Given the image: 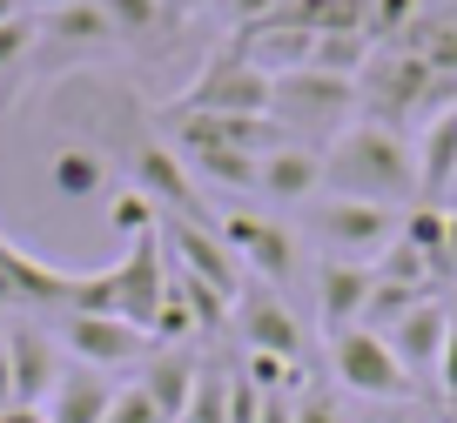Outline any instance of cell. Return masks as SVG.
I'll return each mask as SVG.
<instances>
[{
	"label": "cell",
	"mask_w": 457,
	"mask_h": 423,
	"mask_svg": "<svg viewBox=\"0 0 457 423\" xmlns=\"http://www.w3.org/2000/svg\"><path fill=\"white\" fill-rule=\"evenodd\" d=\"M169 135L175 148H236V155H270V148H283V128H276V114H182L169 108Z\"/></svg>",
	"instance_id": "cell-10"
},
{
	"label": "cell",
	"mask_w": 457,
	"mask_h": 423,
	"mask_svg": "<svg viewBox=\"0 0 457 423\" xmlns=\"http://www.w3.org/2000/svg\"><path fill=\"white\" fill-rule=\"evenodd\" d=\"M329 383L350 390V396H370V403H417V377L397 363V350L363 323L329 336Z\"/></svg>",
	"instance_id": "cell-3"
},
{
	"label": "cell",
	"mask_w": 457,
	"mask_h": 423,
	"mask_svg": "<svg viewBox=\"0 0 457 423\" xmlns=\"http://www.w3.org/2000/svg\"><path fill=\"white\" fill-rule=\"evenodd\" d=\"M101 423H169V417H162V410L148 403V390H142V383H121V390H114V403H108V417H101Z\"/></svg>",
	"instance_id": "cell-30"
},
{
	"label": "cell",
	"mask_w": 457,
	"mask_h": 423,
	"mask_svg": "<svg viewBox=\"0 0 457 423\" xmlns=\"http://www.w3.org/2000/svg\"><path fill=\"white\" fill-rule=\"evenodd\" d=\"M202 369H209V363H202V356H188V350H155L135 383L148 390V403H155L169 423H182L188 403H195V390H202Z\"/></svg>",
	"instance_id": "cell-19"
},
{
	"label": "cell",
	"mask_w": 457,
	"mask_h": 423,
	"mask_svg": "<svg viewBox=\"0 0 457 423\" xmlns=\"http://www.w3.org/2000/svg\"><path fill=\"white\" fill-rule=\"evenodd\" d=\"M397 47H411L430 74H457V14H424Z\"/></svg>",
	"instance_id": "cell-23"
},
{
	"label": "cell",
	"mask_w": 457,
	"mask_h": 423,
	"mask_svg": "<svg viewBox=\"0 0 457 423\" xmlns=\"http://www.w3.org/2000/svg\"><path fill=\"white\" fill-rule=\"evenodd\" d=\"M101 14L114 21V41H148V34L169 28V7H162V0H101Z\"/></svg>",
	"instance_id": "cell-26"
},
{
	"label": "cell",
	"mask_w": 457,
	"mask_h": 423,
	"mask_svg": "<svg viewBox=\"0 0 457 423\" xmlns=\"http://www.w3.org/2000/svg\"><path fill=\"white\" fill-rule=\"evenodd\" d=\"M444 323H451V296H424L411 316H397V323L384 329V343L397 350V363L417 377V390L424 383H437V350H444Z\"/></svg>",
	"instance_id": "cell-15"
},
{
	"label": "cell",
	"mask_w": 457,
	"mask_h": 423,
	"mask_svg": "<svg viewBox=\"0 0 457 423\" xmlns=\"http://www.w3.org/2000/svg\"><path fill=\"white\" fill-rule=\"evenodd\" d=\"M47 41L68 47H114V21L101 14V0H74V7H54V14H34Z\"/></svg>",
	"instance_id": "cell-22"
},
{
	"label": "cell",
	"mask_w": 457,
	"mask_h": 423,
	"mask_svg": "<svg viewBox=\"0 0 457 423\" xmlns=\"http://www.w3.org/2000/svg\"><path fill=\"white\" fill-rule=\"evenodd\" d=\"M47 188H54L61 202H95V195H108V162H101L95 148H61V155L47 162Z\"/></svg>",
	"instance_id": "cell-21"
},
{
	"label": "cell",
	"mask_w": 457,
	"mask_h": 423,
	"mask_svg": "<svg viewBox=\"0 0 457 423\" xmlns=\"http://www.w3.org/2000/svg\"><path fill=\"white\" fill-rule=\"evenodd\" d=\"M182 423H228V369H202V390Z\"/></svg>",
	"instance_id": "cell-29"
},
{
	"label": "cell",
	"mask_w": 457,
	"mask_h": 423,
	"mask_svg": "<svg viewBox=\"0 0 457 423\" xmlns=\"http://www.w3.org/2000/svg\"><path fill=\"white\" fill-rule=\"evenodd\" d=\"M222 14L236 21V28H256V21L283 14V0H222Z\"/></svg>",
	"instance_id": "cell-34"
},
{
	"label": "cell",
	"mask_w": 457,
	"mask_h": 423,
	"mask_svg": "<svg viewBox=\"0 0 457 423\" xmlns=\"http://www.w3.org/2000/svg\"><path fill=\"white\" fill-rule=\"evenodd\" d=\"M377 423H430V417H424V410H417V403H397V410H390V417H377Z\"/></svg>",
	"instance_id": "cell-38"
},
{
	"label": "cell",
	"mask_w": 457,
	"mask_h": 423,
	"mask_svg": "<svg viewBox=\"0 0 457 423\" xmlns=\"http://www.w3.org/2000/svg\"><path fill=\"white\" fill-rule=\"evenodd\" d=\"M444 282H457V202H451V222H444Z\"/></svg>",
	"instance_id": "cell-36"
},
{
	"label": "cell",
	"mask_w": 457,
	"mask_h": 423,
	"mask_svg": "<svg viewBox=\"0 0 457 423\" xmlns=\"http://www.w3.org/2000/svg\"><path fill=\"white\" fill-rule=\"evenodd\" d=\"M437 423H457V417H437Z\"/></svg>",
	"instance_id": "cell-43"
},
{
	"label": "cell",
	"mask_w": 457,
	"mask_h": 423,
	"mask_svg": "<svg viewBox=\"0 0 457 423\" xmlns=\"http://www.w3.org/2000/svg\"><path fill=\"white\" fill-rule=\"evenodd\" d=\"M54 343L68 363H87L101 369V377H114V369H142L148 356H155V336L135 323H121V316H54Z\"/></svg>",
	"instance_id": "cell-6"
},
{
	"label": "cell",
	"mask_w": 457,
	"mask_h": 423,
	"mask_svg": "<svg viewBox=\"0 0 457 423\" xmlns=\"http://www.w3.org/2000/svg\"><path fill=\"white\" fill-rule=\"evenodd\" d=\"M270 101H276V81L262 68H249L243 54H215L209 68L182 87L175 108L182 114H270Z\"/></svg>",
	"instance_id": "cell-7"
},
{
	"label": "cell",
	"mask_w": 457,
	"mask_h": 423,
	"mask_svg": "<svg viewBox=\"0 0 457 423\" xmlns=\"http://www.w3.org/2000/svg\"><path fill=\"white\" fill-rule=\"evenodd\" d=\"M114 390H121L114 377H101V369H87V363H68V369H61V383L47 390L41 417L47 423H101V417H108V403H114Z\"/></svg>",
	"instance_id": "cell-20"
},
{
	"label": "cell",
	"mask_w": 457,
	"mask_h": 423,
	"mask_svg": "<svg viewBox=\"0 0 457 423\" xmlns=\"http://www.w3.org/2000/svg\"><path fill=\"white\" fill-rule=\"evenodd\" d=\"M7 403H21V396H14V356H7V316H0V410Z\"/></svg>",
	"instance_id": "cell-35"
},
{
	"label": "cell",
	"mask_w": 457,
	"mask_h": 423,
	"mask_svg": "<svg viewBox=\"0 0 457 423\" xmlns=\"http://www.w3.org/2000/svg\"><path fill=\"white\" fill-rule=\"evenodd\" d=\"M357 108H363L357 81H343V74H323V68L283 74V81H276V101H270L276 128H283L289 141H303V148H316V141L329 148L343 128L357 121Z\"/></svg>",
	"instance_id": "cell-2"
},
{
	"label": "cell",
	"mask_w": 457,
	"mask_h": 423,
	"mask_svg": "<svg viewBox=\"0 0 457 423\" xmlns=\"http://www.w3.org/2000/svg\"><path fill=\"white\" fill-rule=\"evenodd\" d=\"M188 175H209V182L222 188H243V195H256V162L262 155H236V148H188Z\"/></svg>",
	"instance_id": "cell-24"
},
{
	"label": "cell",
	"mask_w": 457,
	"mask_h": 423,
	"mask_svg": "<svg viewBox=\"0 0 457 423\" xmlns=\"http://www.w3.org/2000/svg\"><path fill=\"white\" fill-rule=\"evenodd\" d=\"M323 195L411 209L417 202V148L403 141V128L357 114V121L323 148Z\"/></svg>",
	"instance_id": "cell-1"
},
{
	"label": "cell",
	"mask_w": 457,
	"mask_h": 423,
	"mask_svg": "<svg viewBox=\"0 0 457 423\" xmlns=\"http://www.w3.org/2000/svg\"><path fill=\"white\" fill-rule=\"evenodd\" d=\"M437 390H444V396H457V310H451V323H444V350H437Z\"/></svg>",
	"instance_id": "cell-33"
},
{
	"label": "cell",
	"mask_w": 457,
	"mask_h": 423,
	"mask_svg": "<svg viewBox=\"0 0 457 423\" xmlns=\"http://www.w3.org/2000/svg\"><path fill=\"white\" fill-rule=\"evenodd\" d=\"M21 7H34V14H54V7H74V0H21Z\"/></svg>",
	"instance_id": "cell-39"
},
{
	"label": "cell",
	"mask_w": 457,
	"mask_h": 423,
	"mask_svg": "<svg viewBox=\"0 0 457 423\" xmlns=\"http://www.w3.org/2000/svg\"><path fill=\"white\" fill-rule=\"evenodd\" d=\"M411 148H417V202H430V209L457 202V108L430 114Z\"/></svg>",
	"instance_id": "cell-18"
},
{
	"label": "cell",
	"mask_w": 457,
	"mask_h": 423,
	"mask_svg": "<svg viewBox=\"0 0 457 423\" xmlns=\"http://www.w3.org/2000/svg\"><path fill=\"white\" fill-rule=\"evenodd\" d=\"M135 188H142L162 215H202V222H215V215L202 209V188H195V175H188L175 141H142V148H135Z\"/></svg>",
	"instance_id": "cell-13"
},
{
	"label": "cell",
	"mask_w": 457,
	"mask_h": 423,
	"mask_svg": "<svg viewBox=\"0 0 457 423\" xmlns=\"http://www.w3.org/2000/svg\"><path fill=\"white\" fill-rule=\"evenodd\" d=\"M236 329H243V350L283 356V363H310V336H303L296 310L283 303V289H270V282L243 289V303H236Z\"/></svg>",
	"instance_id": "cell-11"
},
{
	"label": "cell",
	"mask_w": 457,
	"mask_h": 423,
	"mask_svg": "<svg viewBox=\"0 0 457 423\" xmlns=\"http://www.w3.org/2000/svg\"><path fill=\"white\" fill-rule=\"evenodd\" d=\"M417 21H424V0H363V34L377 47H397Z\"/></svg>",
	"instance_id": "cell-25"
},
{
	"label": "cell",
	"mask_w": 457,
	"mask_h": 423,
	"mask_svg": "<svg viewBox=\"0 0 457 423\" xmlns=\"http://www.w3.org/2000/svg\"><path fill=\"white\" fill-rule=\"evenodd\" d=\"M451 310H457V289H451Z\"/></svg>",
	"instance_id": "cell-42"
},
{
	"label": "cell",
	"mask_w": 457,
	"mask_h": 423,
	"mask_svg": "<svg viewBox=\"0 0 457 423\" xmlns=\"http://www.w3.org/2000/svg\"><path fill=\"white\" fill-rule=\"evenodd\" d=\"M215 228H222V242L236 249V262H243L256 282L283 289V282L296 276V236H289V228L276 222V215L236 209V215H215Z\"/></svg>",
	"instance_id": "cell-9"
},
{
	"label": "cell",
	"mask_w": 457,
	"mask_h": 423,
	"mask_svg": "<svg viewBox=\"0 0 457 423\" xmlns=\"http://www.w3.org/2000/svg\"><path fill=\"white\" fill-rule=\"evenodd\" d=\"M162 7H169V21H182L188 7H195V0H162Z\"/></svg>",
	"instance_id": "cell-40"
},
{
	"label": "cell",
	"mask_w": 457,
	"mask_h": 423,
	"mask_svg": "<svg viewBox=\"0 0 457 423\" xmlns=\"http://www.w3.org/2000/svg\"><path fill=\"white\" fill-rule=\"evenodd\" d=\"M256 417H262V390L243 369H228V423H256Z\"/></svg>",
	"instance_id": "cell-32"
},
{
	"label": "cell",
	"mask_w": 457,
	"mask_h": 423,
	"mask_svg": "<svg viewBox=\"0 0 457 423\" xmlns=\"http://www.w3.org/2000/svg\"><path fill=\"white\" fill-rule=\"evenodd\" d=\"M370 289H377V269H370V262H337V255H323V262H316V310H323V329H329V336L363 323Z\"/></svg>",
	"instance_id": "cell-16"
},
{
	"label": "cell",
	"mask_w": 457,
	"mask_h": 423,
	"mask_svg": "<svg viewBox=\"0 0 457 423\" xmlns=\"http://www.w3.org/2000/svg\"><path fill=\"white\" fill-rule=\"evenodd\" d=\"M162 249H169L175 269H188L195 282L222 289L228 303H243L249 269L236 262V249L222 242V228H215V222H202V215H162Z\"/></svg>",
	"instance_id": "cell-5"
},
{
	"label": "cell",
	"mask_w": 457,
	"mask_h": 423,
	"mask_svg": "<svg viewBox=\"0 0 457 423\" xmlns=\"http://www.w3.org/2000/svg\"><path fill=\"white\" fill-rule=\"evenodd\" d=\"M236 54H243L249 68H262L270 81H283V74H303L316 61V28L283 7V14L256 21V28H236Z\"/></svg>",
	"instance_id": "cell-12"
},
{
	"label": "cell",
	"mask_w": 457,
	"mask_h": 423,
	"mask_svg": "<svg viewBox=\"0 0 457 423\" xmlns=\"http://www.w3.org/2000/svg\"><path fill=\"white\" fill-rule=\"evenodd\" d=\"M108 269H114V316L155 336L162 296H169V249H162V228L135 236L129 255H121V262H108Z\"/></svg>",
	"instance_id": "cell-8"
},
{
	"label": "cell",
	"mask_w": 457,
	"mask_h": 423,
	"mask_svg": "<svg viewBox=\"0 0 457 423\" xmlns=\"http://www.w3.org/2000/svg\"><path fill=\"white\" fill-rule=\"evenodd\" d=\"M397 222H403V209H384V202H350V195L310 202V236L337 262H377L397 242Z\"/></svg>",
	"instance_id": "cell-4"
},
{
	"label": "cell",
	"mask_w": 457,
	"mask_h": 423,
	"mask_svg": "<svg viewBox=\"0 0 457 423\" xmlns=\"http://www.w3.org/2000/svg\"><path fill=\"white\" fill-rule=\"evenodd\" d=\"M34 41H41V21H34V14H14V21H0V74L14 68V61L28 54Z\"/></svg>",
	"instance_id": "cell-31"
},
{
	"label": "cell",
	"mask_w": 457,
	"mask_h": 423,
	"mask_svg": "<svg viewBox=\"0 0 457 423\" xmlns=\"http://www.w3.org/2000/svg\"><path fill=\"white\" fill-rule=\"evenodd\" d=\"M14 14H28V7H21V0H0V21H14Z\"/></svg>",
	"instance_id": "cell-41"
},
{
	"label": "cell",
	"mask_w": 457,
	"mask_h": 423,
	"mask_svg": "<svg viewBox=\"0 0 457 423\" xmlns=\"http://www.w3.org/2000/svg\"><path fill=\"white\" fill-rule=\"evenodd\" d=\"M296 423H350V410H343L337 383H323V377L303 383V390H296Z\"/></svg>",
	"instance_id": "cell-28"
},
{
	"label": "cell",
	"mask_w": 457,
	"mask_h": 423,
	"mask_svg": "<svg viewBox=\"0 0 457 423\" xmlns=\"http://www.w3.org/2000/svg\"><path fill=\"white\" fill-rule=\"evenodd\" d=\"M0 423H47V417H41V403H7Z\"/></svg>",
	"instance_id": "cell-37"
},
{
	"label": "cell",
	"mask_w": 457,
	"mask_h": 423,
	"mask_svg": "<svg viewBox=\"0 0 457 423\" xmlns=\"http://www.w3.org/2000/svg\"><path fill=\"white\" fill-rule=\"evenodd\" d=\"M108 228H114V236H129V242H135V236H148V228H162V209H155V202H148L142 188L129 182L121 195L108 202Z\"/></svg>",
	"instance_id": "cell-27"
},
{
	"label": "cell",
	"mask_w": 457,
	"mask_h": 423,
	"mask_svg": "<svg viewBox=\"0 0 457 423\" xmlns=\"http://www.w3.org/2000/svg\"><path fill=\"white\" fill-rule=\"evenodd\" d=\"M0 316H7V310H0ZM7 356H14V396H21V403H47V390H54L61 369H68L54 329H41L34 316H7Z\"/></svg>",
	"instance_id": "cell-14"
},
{
	"label": "cell",
	"mask_w": 457,
	"mask_h": 423,
	"mask_svg": "<svg viewBox=\"0 0 457 423\" xmlns=\"http://www.w3.org/2000/svg\"><path fill=\"white\" fill-rule=\"evenodd\" d=\"M256 195L262 202H316L323 195V148H303V141H283L256 162Z\"/></svg>",
	"instance_id": "cell-17"
}]
</instances>
